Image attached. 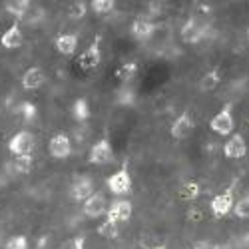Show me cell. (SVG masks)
Wrapping results in <instances>:
<instances>
[{"label": "cell", "instance_id": "24", "mask_svg": "<svg viewBox=\"0 0 249 249\" xmlns=\"http://www.w3.org/2000/svg\"><path fill=\"white\" fill-rule=\"evenodd\" d=\"M90 10L98 16H108L116 10V2L114 0H92L90 2Z\"/></svg>", "mask_w": 249, "mask_h": 249}, {"label": "cell", "instance_id": "4", "mask_svg": "<svg viewBox=\"0 0 249 249\" xmlns=\"http://www.w3.org/2000/svg\"><path fill=\"white\" fill-rule=\"evenodd\" d=\"M100 40L102 38L96 36L90 42V46L78 56L76 64H78V68L82 72H92V70H96L102 64V42H100Z\"/></svg>", "mask_w": 249, "mask_h": 249}, {"label": "cell", "instance_id": "17", "mask_svg": "<svg viewBox=\"0 0 249 249\" xmlns=\"http://www.w3.org/2000/svg\"><path fill=\"white\" fill-rule=\"evenodd\" d=\"M22 44H24V34L18 24H12L2 36H0V46L6 48V50H16Z\"/></svg>", "mask_w": 249, "mask_h": 249}, {"label": "cell", "instance_id": "21", "mask_svg": "<svg viewBox=\"0 0 249 249\" xmlns=\"http://www.w3.org/2000/svg\"><path fill=\"white\" fill-rule=\"evenodd\" d=\"M32 2L30 0H10V2L4 4V10L8 14H12L16 20H24V16L30 12Z\"/></svg>", "mask_w": 249, "mask_h": 249}, {"label": "cell", "instance_id": "11", "mask_svg": "<svg viewBox=\"0 0 249 249\" xmlns=\"http://www.w3.org/2000/svg\"><path fill=\"white\" fill-rule=\"evenodd\" d=\"M108 199L104 196V192H94L84 203H82V213L88 219H98L100 215H104L108 212Z\"/></svg>", "mask_w": 249, "mask_h": 249}, {"label": "cell", "instance_id": "37", "mask_svg": "<svg viewBox=\"0 0 249 249\" xmlns=\"http://www.w3.org/2000/svg\"><path fill=\"white\" fill-rule=\"evenodd\" d=\"M247 128H249V118H247Z\"/></svg>", "mask_w": 249, "mask_h": 249}, {"label": "cell", "instance_id": "2", "mask_svg": "<svg viewBox=\"0 0 249 249\" xmlns=\"http://www.w3.org/2000/svg\"><path fill=\"white\" fill-rule=\"evenodd\" d=\"M235 114H233V104L227 102L212 116L210 120V130L215 136H231L235 130Z\"/></svg>", "mask_w": 249, "mask_h": 249}, {"label": "cell", "instance_id": "9", "mask_svg": "<svg viewBox=\"0 0 249 249\" xmlns=\"http://www.w3.org/2000/svg\"><path fill=\"white\" fill-rule=\"evenodd\" d=\"M48 154L54 160H66L72 156V140L66 132H56L48 140Z\"/></svg>", "mask_w": 249, "mask_h": 249}, {"label": "cell", "instance_id": "15", "mask_svg": "<svg viewBox=\"0 0 249 249\" xmlns=\"http://www.w3.org/2000/svg\"><path fill=\"white\" fill-rule=\"evenodd\" d=\"M78 44H80V38L76 34H68V32L58 34L54 40V48L62 56H74L78 50Z\"/></svg>", "mask_w": 249, "mask_h": 249}, {"label": "cell", "instance_id": "29", "mask_svg": "<svg viewBox=\"0 0 249 249\" xmlns=\"http://www.w3.org/2000/svg\"><path fill=\"white\" fill-rule=\"evenodd\" d=\"M185 219H188L190 223H194V225L201 223V221L205 219V212H203V207H197V205L190 207V210L185 212Z\"/></svg>", "mask_w": 249, "mask_h": 249}, {"label": "cell", "instance_id": "27", "mask_svg": "<svg viewBox=\"0 0 249 249\" xmlns=\"http://www.w3.org/2000/svg\"><path fill=\"white\" fill-rule=\"evenodd\" d=\"M18 112H20V116H22V120L26 124H32L36 120V116H38V108H36V104H32V102H22L18 106Z\"/></svg>", "mask_w": 249, "mask_h": 249}, {"label": "cell", "instance_id": "26", "mask_svg": "<svg viewBox=\"0 0 249 249\" xmlns=\"http://www.w3.org/2000/svg\"><path fill=\"white\" fill-rule=\"evenodd\" d=\"M233 215L237 219H249V194L241 196L233 205Z\"/></svg>", "mask_w": 249, "mask_h": 249}, {"label": "cell", "instance_id": "25", "mask_svg": "<svg viewBox=\"0 0 249 249\" xmlns=\"http://www.w3.org/2000/svg\"><path fill=\"white\" fill-rule=\"evenodd\" d=\"M32 165H34L32 154H30V156H18V158H14V161H12V170H14L16 174H30V172H32Z\"/></svg>", "mask_w": 249, "mask_h": 249}, {"label": "cell", "instance_id": "5", "mask_svg": "<svg viewBox=\"0 0 249 249\" xmlns=\"http://www.w3.org/2000/svg\"><path fill=\"white\" fill-rule=\"evenodd\" d=\"M235 188H227L221 194H215L210 199V210L213 213L215 219H223L233 212V205H235Z\"/></svg>", "mask_w": 249, "mask_h": 249}, {"label": "cell", "instance_id": "13", "mask_svg": "<svg viewBox=\"0 0 249 249\" xmlns=\"http://www.w3.org/2000/svg\"><path fill=\"white\" fill-rule=\"evenodd\" d=\"M44 84H46V72L42 66H30L22 74V88L24 90L34 92L38 88H42Z\"/></svg>", "mask_w": 249, "mask_h": 249}, {"label": "cell", "instance_id": "20", "mask_svg": "<svg viewBox=\"0 0 249 249\" xmlns=\"http://www.w3.org/2000/svg\"><path fill=\"white\" fill-rule=\"evenodd\" d=\"M136 76H138V62H134V60L122 62L114 72V78L118 82H122V84H128V82H132Z\"/></svg>", "mask_w": 249, "mask_h": 249}, {"label": "cell", "instance_id": "35", "mask_svg": "<svg viewBox=\"0 0 249 249\" xmlns=\"http://www.w3.org/2000/svg\"><path fill=\"white\" fill-rule=\"evenodd\" d=\"M212 249H225V247H223V245H219V243H215V245H213Z\"/></svg>", "mask_w": 249, "mask_h": 249}, {"label": "cell", "instance_id": "33", "mask_svg": "<svg viewBox=\"0 0 249 249\" xmlns=\"http://www.w3.org/2000/svg\"><path fill=\"white\" fill-rule=\"evenodd\" d=\"M212 247H213V243H210V241H197L190 249H212Z\"/></svg>", "mask_w": 249, "mask_h": 249}, {"label": "cell", "instance_id": "10", "mask_svg": "<svg viewBox=\"0 0 249 249\" xmlns=\"http://www.w3.org/2000/svg\"><path fill=\"white\" fill-rule=\"evenodd\" d=\"M134 215V203L130 199H112L106 212V219L116 223H128Z\"/></svg>", "mask_w": 249, "mask_h": 249}, {"label": "cell", "instance_id": "28", "mask_svg": "<svg viewBox=\"0 0 249 249\" xmlns=\"http://www.w3.org/2000/svg\"><path fill=\"white\" fill-rule=\"evenodd\" d=\"M86 14H88V4L84 0H76V2H72L68 6V18H72V20H82Z\"/></svg>", "mask_w": 249, "mask_h": 249}, {"label": "cell", "instance_id": "3", "mask_svg": "<svg viewBox=\"0 0 249 249\" xmlns=\"http://www.w3.org/2000/svg\"><path fill=\"white\" fill-rule=\"evenodd\" d=\"M132 174H130V168H128V163H122V168L116 170L114 174L108 176L106 179V188L110 194H114L116 197H124V196H128L132 192Z\"/></svg>", "mask_w": 249, "mask_h": 249}, {"label": "cell", "instance_id": "7", "mask_svg": "<svg viewBox=\"0 0 249 249\" xmlns=\"http://www.w3.org/2000/svg\"><path fill=\"white\" fill-rule=\"evenodd\" d=\"M34 146H36L34 134L28 132V130H20V132H16V134L10 138V142H8V152L14 154L16 158H18V156H30V154L34 152Z\"/></svg>", "mask_w": 249, "mask_h": 249}, {"label": "cell", "instance_id": "32", "mask_svg": "<svg viewBox=\"0 0 249 249\" xmlns=\"http://www.w3.org/2000/svg\"><path fill=\"white\" fill-rule=\"evenodd\" d=\"M42 18H44V8H30V12L24 16V24L36 26Z\"/></svg>", "mask_w": 249, "mask_h": 249}, {"label": "cell", "instance_id": "18", "mask_svg": "<svg viewBox=\"0 0 249 249\" xmlns=\"http://www.w3.org/2000/svg\"><path fill=\"white\" fill-rule=\"evenodd\" d=\"M219 84H221V72H219V68H212L199 78L197 88L203 94H210V92H215L219 88Z\"/></svg>", "mask_w": 249, "mask_h": 249}, {"label": "cell", "instance_id": "6", "mask_svg": "<svg viewBox=\"0 0 249 249\" xmlns=\"http://www.w3.org/2000/svg\"><path fill=\"white\" fill-rule=\"evenodd\" d=\"M114 161V148L108 138H100L92 143L88 152V163L92 165H106Z\"/></svg>", "mask_w": 249, "mask_h": 249}, {"label": "cell", "instance_id": "31", "mask_svg": "<svg viewBox=\"0 0 249 249\" xmlns=\"http://www.w3.org/2000/svg\"><path fill=\"white\" fill-rule=\"evenodd\" d=\"M4 249H28V237L26 235H12L6 241Z\"/></svg>", "mask_w": 249, "mask_h": 249}, {"label": "cell", "instance_id": "36", "mask_svg": "<svg viewBox=\"0 0 249 249\" xmlns=\"http://www.w3.org/2000/svg\"><path fill=\"white\" fill-rule=\"evenodd\" d=\"M245 40H247V42H249V28L245 30Z\"/></svg>", "mask_w": 249, "mask_h": 249}, {"label": "cell", "instance_id": "8", "mask_svg": "<svg viewBox=\"0 0 249 249\" xmlns=\"http://www.w3.org/2000/svg\"><path fill=\"white\" fill-rule=\"evenodd\" d=\"M221 152H223V158H225V160H233V161H235V160H243V158L247 156V152H249L247 142H245V136L239 134V132H235L233 136H230V138L225 140Z\"/></svg>", "mask_w": 249, "mask_h": 249}, {"label": "cell", "instance_id": "30", "mask_svg": "<svg viewBox=\"0 0 249 249\" xmlns=\"http://www.w3.org/2000/svg\"><path fill=\"white\" fill-rule=\"evenodd\" d=\"M86 247V237L84 235H74L70 239H66L60 245V249H84Z\"/></svg>", "mask_w": 249, "mask_h": 249}, {"label": "cell", "instance_id": "19", "mask_svg": "<svg viewBox=\"0 0 249 249\" xmlns=\"http://www.w3.org/2000/svg\"><path fill=\"white\" fill-rule=\"evenodd\" d=\"M201 196V183L197 179H185L178 188V197L181 201H196Z\"/></svg>", "mask_w": 249, "mask_h": 249}, {"label": "cell", "instance_id": "14", "mask_svg": "<svg viewBox=\"0 0 249 249\" xmlns=\"http://www.w3.org/2000/svg\"><path fill=\"white\" fill-rule=\"evenodd\" d=\"M154 32H156V22L154 20H150V18H136L134 22L130 24V34L136 38V40H140V42H143V40H150L152 36H154Z\"/></svg>", "mask_w": 249, "mask_h": 249}, {"label": "cell", "instance_id": "16", "mask_svg": "<svg viewBox=\"0 0 249 249\" xmlns=\"http://www.w3.org/2000/svg\"><path fill=\"white\" fill-rule=\"evenodd\" d=\"M94 192H96V190H94V181H92V178H80V179H76V181L72 183V188H70V197H72L74 201H82V203H84Z\"/></svg>", "mask_w": 249, "mask_h": 249}, {"label": "cell", "instance_id": "34", "mask_svg": "<svg viewBox=\"0 0 249 249\" xmlns=\"http://www.w3.org/2000/svg\"><path fill=\"white\" fill-rule=\"evenodd\" d=\"M146 249H168L165 245H152V247H146Z\"/></svg>", "mask_w": 249, "mask_h": 249}, {"label": "cell", "instance_id": "12", "mask_svg": "<svg viewBox=\"0 0 249 249\" xmlns=\"http://www.w3.org/2000/svg\"><path fill=\"white\" fill-rule=\"evenodd\" d=\"M196 130V120L192 118V114L185 110L181 112L174 122H172V126H170V136L174 140H185V138H190Z\"/></svg>", "mask_w": 249, "mask_h": 249}, {"label": "cell", "instance_id": "22", "mask_svg": "<svg viewBox=\"0 0 249 249\" xmlns=\"http://www.w3.org/2000/svg\"><path fill=\"white\" fill-rule=\"evenodd\" d=\"M72 116H74L76 122H88L90 116H92L90 102L86 98H76L74 104H72Z\"/></svg>", "mask_w": 249, "mask_h": 249}, {"label": "cell", "instance_id": "23", "mask_svg": "<svg viewBox=\"0 0 249 249\" xmlns=\"http://www.w3.org/2000/svg\"><path fill=\"white\" fill-rule=\"evenodd\" d=\"M96 231H98V235H100V237H106V239H118V237H120V223L106 219V221H102V223L96 227Z\"/></svg>", "mask_w": 249, "mask_h": 249}, {"label": "cell", "instance_id": "1", "mask_svg": "<svg viewBox=\"0 0 249 249\" xmlns=\"http://www.w3.org/2000/svg\"><path fill=\"white\" fill-rule=\"evenodd\" d=\"M213 36V26L210 22H199L196 16H190L179 28V38L185 44H199L201 40H210Z\"/></svg>", "mask_w": 249, "mask_h": 249}]
</instances>
